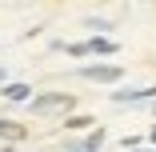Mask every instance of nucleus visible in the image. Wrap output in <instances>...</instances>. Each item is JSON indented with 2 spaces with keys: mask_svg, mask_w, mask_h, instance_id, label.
<instances>
[{
  "mask_svg": "<svg viewBox=\"0 0 156 152\" xmlns=\"http://www.w3.org/2000/svg\"><path fill=\"white\" fill-rule=\"evenodd\" d=\"M60 104H68V96H40L36 108H60Z\"/></svg>",
  "mask_w": 156,
  "mask_h": 152,
  "instance_id": "nucleus-1",
  "label": "nucleus"
},
{
  "mask_svg": "<svg viewBox=\"0 0 156 152\" xmlns=\"http://www.w3.org/2000/svg\"><path fill=\"white\" fill-rule=\"evenodd\" d=\"M4 96H8V100H24V96H28V84H12Z\"/></svg>",
  "mask_w": 156,
  "mask_h": 152,
  "instance_id": "nucleus-2",
  "label": "nucleus"
}]
</instances>
